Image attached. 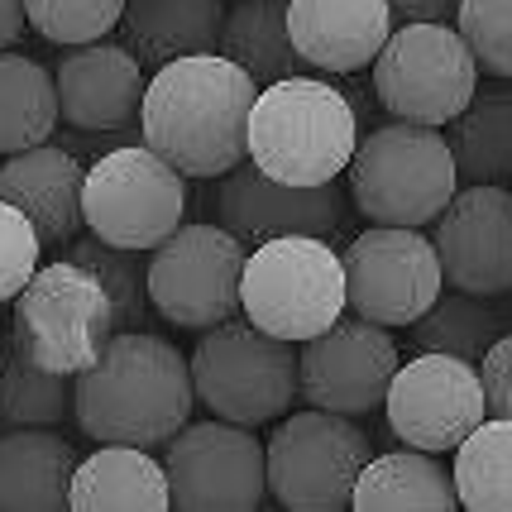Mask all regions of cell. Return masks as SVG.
Instances as JSON below:
<instances>
[{
    "label": "cell",
    "mask_w": 512,
    "mask_h": 512,
    "mask_svg": "<svg viewBox=\"0 0 512 512\" xmlns=\"http://www.w3.org/2000/svg\"><path fill=\"white\" fill-rule=\"evenodd\" d=\"M479 379H484L489 417H512V331L498 335L489 345V355L479 359Z\"/></svg>",
    "instance_id": "35"
},
{
    "label": "cell",
    "mask_w": 512,
    "mask_h": 512,
    "mask_svg": "<svg viewBox=\"0 0 512 512\" xmlns=\"http://www.w3.org/2000/svg\"><path fill=\"white\" fill-rule=\"evenodd\" d=\"M455 493L469 512H512V417H484L455 446Z\"/></svg>",
    "instance_id": "28"
},
{
    "label": "cell",
    "mask_w": 512,
    "mask_h": 512,
    "mask_svg": "<svg viewBox=\"0 0 512 512\" xmlns=\"http://www.w3.org/2000/svg\"><path fill=\"white\" fill-rule=\"evenodd\" d=\"M340 259L350 312L388 331L412 326L446 292L436 240H426L417 225H369L340 249Z\"/></svg>",
    "instance_id": "12"
},
{
    "label": "cell",
    "mask_w": 512,
    "mask_h": 512,
    "mask_svg": "<svg viewBox=\"0 0 512 512\" xmlns=\"http://www.w3.org/2000/svg\"><path fill=\"white\" fill-rule=\"evenodd\" d=\"M91 235L120 249L154 254L187 216V178L149 144H125L96 158L82 187Z\"/></svg>",
    "instance_id": "10"
},
{
    "label": "cell",
    "mask_w": 512,
    "mask_h": 512,
    "mask_svg": "<svg viewBox=\"0 0 512 512\" xmlns=\"http://www.w3.org/2000/svg\"><path fill=\"white\" fill-rule=\"evenodd\" d=\"M221 53L235 58L259 87H273V82L297 77L307 67L297 44H292L288 5L283 0H235L225 10Z\"/></svg>",
    "instance_id": "26"
},
{
    "label": "cell",
    "mask_w": 512,
    "mask_h": 512,
    "mask_svg": "<svg viewBox=\"0 0 512 512\" xmlns=\"http://www.w3.org/2000/svg\"><path fill=\"white\" fill-rule=\"evenodd\" d=\"M82 187H87V168L48 139L34 149H20V154H5V168H0V197L34 221L44 245L72 240L77 225L87 221Z\"/></svg>",
    "instance_id": "20"
},
{
    "label": "cell",
    "mask_w": 512,
    "mask_h": 512,
    "mask_svg": "<svg viewBox=\"0 0 512 512\" xmlns=\"http://www.w3.org/2000/svg\"><path fill=\"white\" fill-rule=\"evenodd\" d=\"M197 402L211 417L240 426H264L283 417L297 398V350L292 340L259 331L249 316H230L201 331L192 350Z\"/></svg>",
    "instance_id": "7"
},
{
    "label": "cell",
    "mask_w": 512,
    "mask_h": 512,
    "mask_svg": "<svg viewBox=\"0 0 512 512\" xmlns=\"http://www.w3.org/2000/svg\"><path fill=\"white\" fill-rule=\"evenodd\" d=\"M72 412V383L20 350L15 335L0 340V426H58Z\"/></svg>",
    "instance_id": "29"
},
{
    "label": "cell",
    "mask_w": 512,
    "mask_h": 512,
    "mask_svg": "<svg viewBox=\"0 0 512 512\" xmlns=\"http://www.w3.org/2000/svg\"><path fill=\"white\" fill-rule=\"evenodd\" d=\"M192 402V359L149 331H115L101 359L72 379V417L101 446H163L187 426Z\"/></svg>",
    "instance_id": "2"
},
{
    "label": "cell",
    "mask_w": 512,
    "mask_h": 512,
    "mask_svg": "<svg viewBox=\"0 0 512 512\" xmlns=\"http://www.w3.org/2000/svg\"><path fill=\"white\" fill-rule=\"evenodd\" d=\"M240 307L278 340H312L345 316V259L326 235H278L254 245L240 278Z\"/></svg>",
    "instance_id": "5"
},
{
    "label": "cell",
    "mask_w": 512,
    "mask_h": 512,
    "mask_svg": "<svg viewBox=\"0 0 512 512\" xmlns=\"http://www.w3.org/2000/svg\"><path fill=\"white\" fill-rule=\"evenodd\" d=\"M216 216L245 245H264L278 235H326L331 240L345 221V192H340V182L288 187V182L268 178L259 163H245L221 178Z\"/></svg>",
    "instance_id": "17"
},
{
    "label": "cell",
    "mask_w": 512,
    "mask_h": 512,
    "mask_svg": "<svg viewBox=\"0 0 512 512\" xmlns=\"http://www.w3.org/2000/svg\"><path fill=\"white\" fill-rule=\"evenodd\" d=\"M24 24H29V15H24V0H0V53L20 39Z\"/></svg>",
    "instance_id": "37"
},
{
    "label": "cell",
    "mask_w": 512,
    "mask_h": 512,
    "mask_svg": "<svg viewBox=\"0 0 512 512\" xmlns=\"http://www.w3.org/2000/svg\"><path fill=\"white\" fill-rule=\"evenodd\" d=\"M450 154L460 178L512 182V82L474 87L469 106L450 120Z\"/></svg>",
    "instance_id": "25"
},
{
    "label": "cell",
    "mask_w": 512,
    "mask_h": 512,
    "mask_svg": "<svg viewBox=\"0 0 512 512\" xmlns=\"http://www.w3.org/2000/svg\"><path fill=\"white\" fill-rule=\"evenodd\" d=\"M115 331H120V316H115L111 292L77 259L39 264V273L15 297L10 335L20 340V350L34 364L67 374V379L91 369Z\"/></svg>",
    "instance_id": "6"
},
{
    "label": "cell",
    "mask_w": 512,
    "mask_h": 512,
    "mask_svg": "<svg viewBox=\"0 0 512 512\" xmlns=\"http://www.w3.org/2000/svg\"><path fill=\"white\" fill-rule=\"evenodd\" d=\"M350 201L374 225H431L460 192L450 139L436 125L388 120L359 139L350 158Z\"/></svg>",
    "instance_id": "4"
},
{
    "label": "cell",
    "mask_w": 512,
    "mask_h": 512,
    "mask_svg": "<svg viewBox=\"0 0 512 512\" xmlns=\"http://www.w3.org/2000/svg\"><path fill=\"white\" fill-rule=\"evenodd\" d=\"M268 493L288 512H340L350 508L359 469L369 465V436L355 417L307 407L278 422L264 441Z\"/></svg>",
    "instance_id": "9"
},
{
    "label": "cell",
    "mask_w": 512,
    "mask_h": 512,
    "mask_svg": "<svg viewBox=\"0 0 512 512\" xmlns=\"http://www.w3.org/2000/svg\"><path fill=\"white\" fill-rule=\"evenodd\" d=\"M288 29L302 63L316 72L374 67L393 34L388 0H288Z\"/></svg>",
    "instance_id": "19"
},
{
    "label": "cell",
    "mask_w": 512,
    "mask_h": 512,
    "mask_svg": "<svg viewBox=\"0 0 512 512\" xmlns=\"http://www.w3.org/2000/svg\"><path fill=\"white\" fill-rule=\"evenodd\" d=\"M455 29L465 34L479 72L512 82V0H460Z\"/></svg>",
    "instance_id": "33"
},
{
    "label": "cell",
    "mask_w": 512,
    "mask_h": 512,
    "mask_svg": "<svg viewBox=\"0 0 512 512\" xmlns=\"http://www.w3.org/2000/svg\"><path fill=\"white\" fill-rule=\"evenodd\" d=\"M393 5V15L407 24L417 20H450L455 10H460V0H388Z\"/></svg>",
    "instance_id": "36"
},
{
    "label": "cell",
    "mask_w": 512,
    "mask_h": 512,
    "mask_svg": "<svg viewBox=\"0 0 512 512\" xmlns=\"http://www.w3.org/2000/svg\"><path fill=\"white\" fill-rule=\"evenodd\" d=\"M254 96L259 82L221 48L173 58L144 87L139 134L182 178H225L249 154Z\"/></svg>",
    "instance_id": "1"
},
{
    "label": "cell",
    "mask_w": 512,
    "mask_h": 512,
    "mask_svg": "<svg viewBox=\"0 0 512 512\" xmlns=\"http://www.w3.org/2000/svg\"><path fill=\"white\" fill-rule=\"evenodd\" d=\"M125 5L130 0H24V15H29L39 39L58 48H77L120 29Z\"/></svg>",
    "instance_id": "32"
},
{
    "label": "cell",
    "mask_w": 512,
    "mask_h": 512,
    "mask_svg": "<svg viewBox=\"0 0 512 512\" xmlns=\"http://www.w3.org/2000/svg\"><path fill=\"white\" fill-rule=\"evenodd\" d=\"M120 29L139 63L163 67L173 58L216 53L225 29V5L221 0H130Z\"/></svg>",
    "instance_id": "23"
},
{
    "label": "cell",
    "mask_w": 512,
    "mask_h": 512,
    "mask_svg": "<svg viewBox=\"0 0 512 512\" xmlns=\"http://www.w3.org/2000/svg\"><path fill=\"white\" fill-rule=\"evenodd\" d=\"M436 254L450 288L474 297L512 292V192L503 182H469L436 216Z\"/></svg>",
    "instance_id": "16"
},
{
    "label": "cell",
    "mask_w": 512,
    "mask_h": 512,
    "mask_svg": "<svg viewBox=\"0 0 512 512\" xmlns=\"http://www.w3.org/2000/svg\"><path fill=\"white\" fill-rule=\"evenodd\" d=\"M77 450L53 426H5L0 431V512L72 508Z\"/></svg>",
    "instance_id": "21"
},
{
    "label": "cell",
    "mask_w": 512,
    "mask_h": 512,
    "mask_svg": "<svg viewBox=\"0 0 512 512\" xmlns=\"http://www.w3.org/2000/svg\"><path fill=\"white\" fill-rule=\"evenodd\" d=\"M72 508L77 512H163L173 508L168 469L144 446H101L77 460L72 474Z\"/></svg>",
    "instance_id": "22"
},
{
    "label": "cell",
    "mask_w": 512,
    "mask_h": 512,
    "mask_svg": "<svg viewBox=\"0 0 512 512\" xmlns=\"http://www.w3.org/2000/svg\"><path fill=\"white\" fill-rule=\"evenodd\" d=\"M398 364V340L388 335V326L364 321V316H340L321 335L302 340L297 393L307 398V407L369 417L388 398V383L398 374Z\"/></svg>",
    "instance_id": "15"
},
{
    "label": "cell",
    "mask_w": 512,
    "mask_h": 512,
    "mask_svg": "<svg viewBox=\"0 0 512 512\" xmlns=\"http://www.w3.org/2000/svg\"><path fill=\"white\" fill-rule=\"evenodd\" d=\"M67 259L87 264L115 302V316H120V331H144V312H149V264H139V249H120L101 235H87L77 240Z\"/></svg>",
    "instance_id": "31"
},
{
    "label": "cell",
    "mask_w": 512,
    "mask_h": 512,
    "mask_svg": "<svg viewBox=\"0 0 512 512\" xmlns=\"http://www.w3.org/2000/svg\"><path fill=\"white\" fill-rule=\"evenodd\" d=\"M350 508H359V512H398V508L450 512V508H460V493H455V474L441 465V455L407 446V450H388V455H369V465L359 469Z\"/></svg>",
    "instance_id": "24"
},
{
    "label": "cell",
    "mask_w": 512,
    "mask_h": 512,
    "mask_svg": "<svg viewBox=\"0 0 512 512\" xmlns=\"http://www.w3.org/2000/svg\"><path fill=\"white\" fill-rule=\"evenodd\" d=\"M493 297H474V292H450L436 297L431 312H422L412 321V340L422 350H446L460 359H484L489 345L503 335V316L489 307Z\"/></svg>",
    "instance_id": "30"
},
{
    "label": "cell",
    "mask_w": 512,
    "mask_h": 512,
    "mask_svg": "<svg viewBox=\"0 0 512 512\" xmlns=\"http://www.w3.org/2000/svg\"><path fill=\"white\" fill-rule=\"evenodd\" d=\"M245 240L225 225H178L149 254V307L168 326L211 331L240 312Z\"/></svg>",
    "instance_id": "11"
},
{
    "label": "cell",
    "mask_w": 512,
    "mask_h": 512,
    "mask_svg": "<svg viewBox=\"0 0 512 512\" xmlns=\"http://www.w3.org/2000/svg\"><path fill=\"white\" fill-rule=\"evenodd\" d=\"M39 249L44 240H39L34 221L0 197V302H15L24 283L39 273Z\"/></svg>",
    "instance_id": "34"
},
{
    "label": "cell",
    "mask_w": 512,
    "mask_h": 512,
    "mask_svg": "<svg viewBox=\"0 0 512 512\" xmlns=\"http://www.w3.org/2000/svg\"><path fill=\"white\" fill-rule=\"evenodd\" d=\"M58 120H63V101L53 72L5 48L0 53V154H20L53 139Z\"/></svg>",
    "instance_id": "27"
},
{
    "label": "cell",
    "mask_w": 512,
    "mask_h": 512,
    "mask_svg": "<svg viewBox=\"0 0 512 512\" xmlns=\"http://www.w3.org/2000/svg\"><path fill=\"white\" fill-rule=\"evenodd\" d=\"M479 87V63L465 34L446 20H417L388 34L374 58V96L393 120L450 125Z\"/></svg>",
    "instance_id": "8"
},
{
    "label": "cell",
    "mask_w": 512,
    "mask_h": 512,
    "mask_svg": "<svg viewBox=\"0 0 512 512\" xmlns=\"http://www.w3.org/2000/svg\"><path fill=\"white\" fill-rule=\"evenodd\" d=\"M240 422H187L168 436V489L182 512H254L268 498V450Z\"/></svg>",
    "instance_id": "13"
},
{
    "label": "cell",
    "mask_w": 512,
    "mask_h": 512,
    "mask_svg": "<svg viewBox=\"0 0 512 512\" xmlns=\"http://www.w3.org/2000/svg\"><path fill=\"white\" fill-rule=\"evenodd\" d=\"M383 417L402 446L446 455L489 417L484 379H479L474 359L422 350L417 359L398 364L388 398H383Z\"/></svg>",
    "instance_id": "14"
},
{
    "label": "cell",
    "mask_w": 512,
    "mask_h": 512,
    "mask_svg": "<svg viewBox=\"0 0 512 512\" xmlns=\"http://www.w3.org/2000/svg\"><path fill=\"white\" fill-rule=\"evenodd\" d=\"M359 149L355 106L326 77H283L259 87L249 111V163L288 187L335 182Z\"/></svg>",
    "instance_id": "3"
},
{
    "label": "cell",
    "mask_w": 512,
    "mask_h": 512,
    "mask_svg": "<svg viewBox=\"0 0 512 512\" xmlns=\"http://www.w3.org/2000/svg\"><path fill=\"white\" fill-rule=\"evenodd\" d=\"M58 101H63V120L77 130H130L139 111H144V63L130 48L115 44H77L67 48L58 67Z\"/></svg>",
    "instance_id": "18"
}]
</instances>
